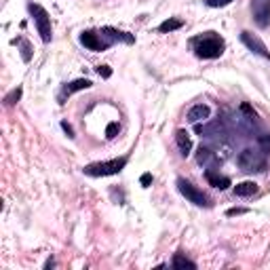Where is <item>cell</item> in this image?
I'll list each match as a JSON object with an SVG mask.
<instances>
[{"instance_id": "cell-16", "label": "cell", "mask_w": 270, "mask_h": 270, "mask_svg": "<svg viewBox=\"0 0 270 270\" xmlns=\"http://www.w3.org/2000/svg\"><path fill=\"white\" fill-rule=\"evenodd\" d=\"M171 266H173V268H177V270H186V268L194 270V268H197V264H194L192 260L184 258L182 253H175V256H173V262H171Z\"/></svg>"}, {"instance_id": "cell-10", "label": "cell", "mask_w": 270, "mask_h": 270, "mask_svg": "<svg viewBox=\"0 0 270 270\" xmlns=\"http://www.w3.org/2000/svg\"><path fill=\"white\" fill-rule=\"evenodd\" d=\"M175 141H177V148L182 156H188L190 150H192V139H190V133L186 129H177L175 131Z\"/></svg>"}, {"instance_id": "cell-18", "label": "cell", "mask_w": 270, "mask_h": 270, "mask_svg": "<svg viewBox=\"0 0 270 270\" xmlns=\"http://www.w3.org/2000/svg\"><path fill=\"white\" fill-rule=\"evenodd\" d=\"M182 26H184V21H182V19L171 17V19H165L163 24L159 26V32H165V34H167V32H173V30H179Z\"/></svg>"}, {"instance_id": "cell-24", "label": "cell", "mask_w": 270, "mask_h": 270, "mask_svg": "<svg viewBox=\"0 0 270 270\" xmlns=\"http://www.w3.org/2000/svg\"><path fill=\"white\" fill-rule=\"evenodd\" d=\"M97 74H100L101 78H110V76H112L110 66H97Z\"/></svg>"}, {"instance_id": "cell-13", "label": "cell", "mask_w": 270, "mask_h": 270, "mask_svg": "<svg viewBox=\"0 0 270 270\" xmlns=\"http://www.w3.org/2000/svg\"><path fill=\"white\" fill-rule=\"evenodd\" d=\"M93 82L89 80V78H78V80H72V82H68L66 85V89L64 91L68 93V95H72V93H78V91H85V89H89Z\"/></svg>"}, {"instance_id": "cell-21", "label": "cell", "mask_w": 270, "mask_h": 270, "mask_svg": "<svg viewBox=\"0 0 270 270\" xmlns=\"http://www.w3.org/2000/svg\"><path fill=\"white\" fill-rule=\"evenodd\" d=\"M118 129H121V127H118V123H110V125L106 127V137H108V139H114L116 135H118Z\"/></svg>"}, {"instance_id": "cell-11", "label": "cell", "mask_w": 270, "mask_h": 270, "mask_svg": "<svg viewBox=\"0 0 270 270\" xmlns=\"http://www.w3.org/2000/svg\"><path fill=\"white\" fill-rule=\"evenodd\" d=\"M205 177H207V182L211 184L213 188H220V190L230 188V177H226V175H220V173H213V171H207Z\"/></svg>"}, {"instance_id": "cell-6", "label": "cell", "mask_w": 270, "mask_h": 270, "mask_svg": "<svg viewBox=\"0 0 270 270\" xmlns=\"http://www.w3.org/2000/svg\"><path fill=\"white\" fill-rule=\"evenodd\" d=\"M251 13H253V19H256V24L260 28L270 26V0H253Z\"/></svg>"}, {"instance_id": "cell-15", "label": "cell", "mask_w": 270, "mask_h": 270, "mask_svg": "<svg viewBox=\"0 0 270 270\" xmlns=\"http://www.w3.org/2000/svg\"><path fill=\"white\" fill-rule=\"evenodd\" d=\"M197 161L199 165H209V163H213L215 161V152L211 148H207V146H201L197 150Z\"/></svg>"}, {"instance_id": "cell-19", "label": "cell", "mask_w": 270, "mask_h": 270, "mask_svg": "<svg viewBox=\"0 0 270 270\" xmlns=\"http://www.w3.org/2000/svg\"><path fill=\"white\" fill-rule=\"evenodd\" d=\"M258 144H260L262 152L270 154V135H260V137H258Z\"/></svg>"}, {"instance_id": "cell-8", "label": "cell", "mask_w": 270, "mask_h": 270, "mask_svg": "<svg viewBox=\"0 0 270 270\" xmlns=\"http://www.w3.org/2000/svg\"><path fill=\"white\" fill-rule=\"evenodd\" d=\"M80 42L85 44L89 51H103V49H108V42H101L100 36H97L95 32H82L80 34Z\"/></svg>"}, {"instance_id": "cell-9", "label": "cell", "mask_w": 270, "mask_h": 270, "mask_svg": "<svg viewBox=\"0 0 270 270\" xmlns=\"http://www.w3.org/2000/svg\"><path fill=\"white\" fill-rule=\"evenodd\" d=\"M209 114H211V108H209L207 103H197V106H192L188 110V121L197 125L201 121H207Z\"/></svg>"}, {"instance_id": "cell-1", "label": "cell", "mask_w": 270, "mask_h": 270, "mask_svg": "<svg viewBox=\"0 0 270 270\" xmlns=\"http://www.w3.org/2000/svg\"><path fill=\"white\" fill-rule=\"evenodd\" d=\"M192 47L197 51V55L202 59H215L224 53V40L217 38L213 32H207L205 36L192 38Z\"/></svg>"}, {"instance_id": "cell-12", "label": "cell", "mask_w": 270, "mask_h": 270, "mask_svg": "<svg viewBox=\"0 0 270 270\" xmlns=\"http://www.w3.org/2000/svg\"><path fill=\"white\" fill-rule=\"evenodd\" d=\"M197 133L201 135V137H215V135L222 133V125H220V121L211 123V125H201V123H197Z\"/></svg>"}, {"instance_id": "cell-3", "label": "cell", "mask_w": 270, "mask_h": 270, "mask_svg": "<svg viewBox=\"0 0 270 270\" xmlns=\"http://www.w3.org/2000/svg\"><path fill=\"white\" fill-rule=\"evenodd\" d=\"M127 165V159H112V161H103V163H93V165H87L85 173L91 175V177H103V175H116L121 173Z\"/></svg>"}, {"instance_id": "cell-28", "label": "cell", "mask_w": 270, "mask_h": 270, "mask_svg": "<svg viewBox=\"0 0 270 270\" xmlns=\"http://www.w3.org/2000/svg\"><path fill=\"white\" fill-rule=\"evenodd\" d=\"M53 266H55V262H53V260H49L47 264H44V268H53Z\"/></svg>"}, {"instance_id": "cell-27", "label": "cell", "mask_w": 270, "mask_h": 270, "mask_svg": "<svg viewBox=\"0 0 270 270\" xmlns=\"http://www.w3.org/2000/svg\"><path fill=\"white\" fill-rule=\"evenodd\" d=\"M62 129H64V131L68 133V137H74V129H72V127H70V125H68L66 121L62 123Z\"/></svg>"}, {"instance_id": "cell-26", "label": "cell", "mask_w": 270, "mask_h": 270, "mask_svg": "<svg viewBox=\"0 0 270 270\" xmlns=\"http://www.w3.org/2000/svg\"><path fill=\"white\" fill-rule=\"evenodd\" d=\"M243 213H247V209H241V207H238V209H228V211H226V215H243Z\"/></svg>"}, {"instance_id": "cell-7", "label": "cell", "mask_w": 270, "mask_h": 270, "mask_svg": "<svg viewBox=\"0 0 270 270\" xmlns=\"http://www.w3.org/2000/svg\"><path fill=\"white\" fill-rule=\"evenodd\" d=\"M241 40H243V44L249 51H253V53H258V55H262L264 59H268V62H270V51L266 49V44L262 42L258 36H253L251 32H243L241 34Z\"/></svg>"}, {"instance_id": "cell-25", "label": "cell", "mask_w": 270, "mask_h": 270, "mask_svg": "<svg viewBox=\"0 0 270 270\" xmlns=\"http://www.w3.org/2000/svg\"><path fill=\"white\" fill-rule=\"evenodd\" d=\"M139 182H141V186H144V188H148L150 182H152V175H150V173H144V175H141Z\"/></svg>"}, {"instance_id": "cell-4", "label": "cell", "mask_w": 270, "mask_h": 270, "mask_svg": "<svg viewBox=\"0 0 270 270\" xmlns=\"http://www.w3.org/2000/svg\"><path fill=\"white\" fill-rule=\"evenodd\" d=\"M30 13L34 15L36 28H38V34L44 42H51V17L49 13L42 9L40 4H30Z\"/></svg>"}, {"instance_id": "cell-2", "label": "cell", "mask_w": 270, "mask_h": 270, "mask_svg": "<svg viewBox=\"0 0 270 270\" xmlns=\"http://www.w3.org/2000/svg\"><path fill=\"white\" fill-rule=\"evenodd\" d=\"M236 163L238 167L247 173H251V171H264L266 169V156L262 150H251V148H245L241 154L236 156Z\"/></svg>"}, {"instance_id": "cell-14", "label": "cell", "mask_w": 270, "mask_h": 270, "mask_svg": "<svg viewBox=\"0 0 270 270\" xmlns=\"http://www.w3.org/2000/svg\"><path fill=\"white\" fill-rule=\"evenodd\" d=\"M258 192V184L256 182H241L235 186V194L236 197H251Z\"/></svg>"}, {"instance_id": "cell-23", "label": "cell", "mask_w": 270, "mask_h": 270, "mask_svg": "<svg viewBox=\"0 0 270 270\" xmlns=\"http://www.w3.org/2000/svg\"><path fill=\"white\" fill-rule=\"evenodd\" d=\"M230 2H232V0H205V4L207 6H213V9H217V6H226Z\"/></svg>"}, {"instance_id": "cell-20", "label": "cell", "mask_w": 270, "mask_h": 270, "mask_svg": "<svg viewBox=\"0 0 270 270\" xmlns=\"http://www.w3.org/2000/svg\"><path fill=\"white\" fill-rule=\"evenodd\" d=\"M19 42H21V57H24V62H30V57H32L30 42H28V40H19Z\"/></svg>"}, {"instance_id": "cell-17", "label": "cell", "mask_w": 270, "mask_h": 270, "mask_svg": "<svg viewBox=\"0 0 270 270\" xmlns=\"http://www.w3.org/2000/svg\"><path fill=\"white\" fill-rule=\"evenodd\" d=\"M103 34H108L112 36V38H118V40H123V42H135V38L129 34V32H121V30H114V28H103Z\"/></svg>"}, {"instance_id": "cell-22", "label": "cell", "mask_w": 270, "mask_h": 270, "mask_svg": "<svg viewBox=\"0 0 270 270\" xmlns=\"http://www.w3.org/2000/svg\"><path fill=\"white\" fill-rule=\"evenodd\" d=\"M19 97H21V89L17 87V89H15V91H11L9 95H6V100H4V101H6V103H15V101L19 100Z\"/></svg>"}, {"instance_id": "cell-5", "label": "cell", "mask_w": 270, "mask_h": 270, "mask_svg": "<svg viewBox=\"0 0 270 270\" xmlns=\"http://www.w3.org/2000/svg\"><path fill=\"white\" fill-rule=\"evenodd\" d=\"M177 188H179V192H182L186 199L192 202V205H197V207H209V199L197 188V186H192L190 182H186V179H177Z\"/></svg>"}]
</instances>
